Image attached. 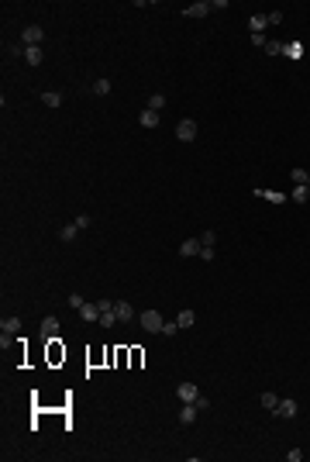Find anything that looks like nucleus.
I'll use <instances>...</instances> for the list:
<instances>
[{"label":"nucleus","instance_id":"nucleus-29","mask_svg":"<svg viewBox=\"0 0 310 462\" xmlns=\"http://www.w3.org/2000/svg\"><path fill=\"white\" fill-rule=\"evenodd\" d=\"M176 331H179V324H176V321H172V324H169V321H166V324H162V335H169V338H172V335H176Z\"/></svg>","mask_w":310,"mask_h":462},{"label":"nucleus","instance_id":"nucleus-4","mask_svg":"<svg viewBox=\"0 0 310 462\" xmlns=\"http://www.w3.org/2000/svg\"><path fill=\"white\" fill-rule=\"evenodd\" d=\"M273 414H276V417H296V414H300V404H296L293 397H283V400L276 404Z\"/></svg>","mask_w":310,"mask_h":462},{"label":"nucleus","instance_id":"nucleus-20","mask_svg":"<svg viewBox=\"0 0 310 462\" xmlns=\"http://www.w3.org/2000/svg\"><path fill=\"white\" fill-rule=\"evenodd\" d=\"M24 59H28V66H42V49H38V45H34V49H28V52H24Z\"/></svg>","mask_w":310,"mask_h":462},{"label":"nucleus","instance_id":"nucleus-26","mask_svg":"<svg viewBox=\"0 0 310 462\" xmlns=\"http://www.w3.org/2000/svg\"><path fill=\"white\" fill-rule=\"evenodd\" d=\"M83 303H86V300H83V293H69V307H72V311H80Z\"/></svg>","mask_w":310,"mask_h":462},{"label":"nucleus","instance_id":"nucleus-10","mask_svg":"<svg viewBox=\"0 0 310 462\" xmlns=\"http://www.w3.org/2000/svg\"><path fill=\"white\" fill-rule=\"evenodd\" d=\"M197 414H200L197 404H183V410H179V425H193V421H197Z\"/></svg>","mask_w":310,"mask_h":462},{"label":"nucleus","instance_id":"nucleus-15","mask_svg":"<svg viewBox=\"0 0 310 462\" xmlns=\"http://www.w3.org/2000/svg\"><path fill=\"white\" fill-rule=\"evenodd\" d=\"M290 179H293L296 186H310V173H307V169H300V166L290 173Z\"/></svg>","mask_w":310,"mask_h":462},{"label":"nucleus","instance_id":"nucleus-16","mask_svg":"<svg viewBox=\"0 0 310 462\" xmlns=\"http://www.w3.org/2000/svg\"><path fill=\"white\" fill-rule=\"evenodd\" d=\"M193 321H197V314H193L189 307H186V311H179V318H176V324H179V328H193Z\"/></svg>","mask_w":310,"mask_h":462},{"label":"nucleus","instance_id":"nucleus-21","mask_svg":"<svg viewBox=\"0 0 310 462\" xmlns=\"http://www.w3.org/2000/svg\"><path fill=\"white\" fill-rule=\"evenodd\" d=\"M293 200H296V204H307V200H310V186H296V190H293Z\"/></svg>","mask_w":310,"mask_h":462},{"label":"nucleus","instance_id":"nucleus-6","mask_svg":"<svg viewBox=\"0 0 310 462\" xmlns=\"http://www.w3.org/2000/svg\"><path fill=\"white\" fill-rule=\"evenodd\" d=\"M38 338H42V341L59 338V318H45V321H42V328H38Z\"/></svg>","mask_w":310,"mask_h":462},{"label":"nucleus","instance_id":"nucleus-17","mask_svg":"<svg viewBox=\"0 0 310 462\" xmlns=\"http://www.w3.org/2000/svg\"><path fill=\"white\" fill-rule=\"evenodd\" d=\"M76 235H80V228H76V221H72V224H62V231H59V238H62V242H72Z\"/></svg>","mask_w":310,"mask_h":462},{"label":"nucleus","instance_id":"nucleus-24","mask_svg":"<svg viewBox=\"0 0 310 462\" xmlns=\"http://www.w3.org/2000/svg\"><path fill=\"white\" fill-rule=\"evenodd\" d=\"M265 52L269 55H283L286 49H283V42H265Z\"/></svg>","mask_w":310,"mask_h":462},{"label":"nucleus","instance_id":"nucleus-28","mask_svg":"<svg viewBox=\"0 0 310 462\" xmlns=\"http://www.w3.org/2000/svg\"><path fill=\"white\" fill-rule=\"evenodd\" d=\"M217 242V231H200V245H214Z\"/></svg>","mask_w":310,"mask_h":462},{"label":"nucleus","instance_id":"nucleus-13","mask_svg":"<svg viewBox=\"0 0 310 462\" xmlns=\"http://www.w3.org/2000/svg\"><path fill=\"white\" fill-rule=\"evenodd\" d=\"M265 28H269V14H255V18L248 21V31H252V35H262Z\"/></svg>","mask_w":310,"mask_h":462},{"label":"nucleus","instance_id":"nucleus-25","mask_svg":"<svg viewBox=\"0 0 310 462\" xmlns=\"http://www.w3.org/2000/svg\"><path fill=\"white\" fill-rule=\"evenodd\" d=\"M100 324H103V328H114V324H118V314H114V311L100 314Z\"/></svg>","mask_w":310,"mask_h":462},{"label":"nucleus","instance_id":"nucleus-14","mask_svg":"<svg viewBox=\"0 0 310 462\" xmlns=\"http://www.w3.org/2000/svg\"><path fill=\"white\" fill-rule=\"evenodd\" d=\"M0 331H4V335H17L21 331V318H4V321H0Z\"/></svg>","mask_w":310,"mask_h":462},{"label":"nucleus","instance_id":"nucleus-19","mask_svg":"<svg viewBox=\"0 0 310 462\" xmlns=\"http://www.w3.org/2000/svg\"><path fill=\"white\" fill-rule=\"evenodd\" d=\"M276 404H279V393H273V390L262 393V407H265V410H276Z\"/></svg>","mask_w":310,"mask_h":462},{"label":"nucleus","instance_id":"nucleus-12","mask_svg":"<svg viewBox=\"0 0 310 462\" xmlns=\"http://www.w3.org/2000/svg\"><path fill=\"white\" fill-rule=\"evenodd\" d=\"M210 11H214V7H210V4H204V0H200V4H189V7H186L183 14H186V18H207Z\"/></svg>","mask_w":310,"mask_h":462},{"label":"nucleus","instance_id":"nucleus-7","mask_svg":"<svg viewBox=\"0 0 310 462\" xmlns=\"http://www.w3.org/2000/svg\"><path fill=\"white\" fill-rule=\"evenodd\" d=\"M200 249H204L200 238H186V242L179 245V255H183V259H193V255H200Z\"/></svg>","mask_w":310,"mask_h":462},{"label":"nucleus","instance_id":"nucleus-2","mask_svg":"<svg viewBox=\"0 0 310 462\" xmlns=\"http://www.w3.org/2000/svg\"><path fill=\"white\" fill-rule=\"evenodd\" d=\"M162 324H166V321H162V314H159V311H145V314H141V328H145V331H152V335H155V331L162 335Z\"/></svg>","mask_w":310,"mask_h":462},{"label":"nucleus","instance_id":"nucleus-9","mask_svg":"<svg viewBox=\"0 0 310 462\" xmlns=\"http://www.w3.org/2000/svg\"><path fill=\"white\" fill-rule=\"evenodd\" d=\"M138 121H141V128H159V121H162V118H159V110H152V107H145Z\"/></svg>","mask_w":310,"mask_h":462},{"label":"nucleus","instance_id":"nucleus-22","mask_svg":"<svg viewBox=\"0 0 310 462\" xmlns=\"http://www.w3.org/2000/svg\"><path fill=\"white\" fill-rule=\"evenodd\" d=\"M93 93H97V97H107V93H110V80H97V83H93Z\"/></svg>","mask_w":310,"mask_h":462},{"label":"nucleus","instance_id":"nucleus-34","mask_svg":"<svg viewBox=\"0 0 310 462\" xmlns=\"http://www.w3.org/2000/svg\"><path fill=\"white\" fill-rule=\"evenodd\" d=\"M269 24H283V11H273V14H269Z\"/></svg>","mask_w":310,"mask_h":462},{"label":"nucleus","instance_id":"nucleus-8","mask_svg":"<svg viewBox=\"0 0 310 462\" xmlns=\"http://www.w3.org/2000/svg\"><path fill=\"white\" fill-rule=\"evenodd\" d=\"M114 314H118V321L124 324V321H131V318H135V307H131L128 300H118V303H114Z\"/></svg>","mask_w":310,"mask_h":462},{"label":"nucleus","instance_id":"nucleus-11","mask_svg":"<svg viewBox=\"0 0 310 462\" xmlns=\"http://www.w3.org/2000/svg\"><path fill=\"white\" fill-rule=\"evenodd\" d=\"M80 318H83V321H100V303H97V300H93V303H83V307H80Z\"/></svg>","mask_w":310,"mask_h":462},{"label":"nucleus","instance_id":"nucleus-31","mask_svg":"<svg viewBox=\"0 0 310 462\" xmlns=\"http://www.w3.org/2000/svg\"><path fill=\"white\" fill-rule=\"evenodd\" d=\"M97 303H100V314H107V311H114V300H107V297H103V300H97Z\"/></svg>","mask_w":310,"mask_h":462},{"label":"nucleus","instance_id":"nucleus-3","mask_svg":"<svg viewBox=\"0 0 310 462\" xmlns=\"http://www.w3.org/2000/svg\"><path fill=\"white\" fill-rule=\"evenodd\" d=\"M176 138H179V142H193V138H197V121H193V118H183V121L176 124Z\"/></svg>","mask_w":310,"mask_h":462},{"label":"nucleus","instance_id":"nucleus-18","mask_svg":"<svg viewBox=\"0 0 310 462\" xmlns=\"http://www.w3.org/2000/svg\"><path fill=\"white\" fill-rule=\"evenodd\" d=\"M42 100H45V107H62V93H55V90H45Z\"/></svg>","mask_w":310,"mask_h":462},{"label":"nucleus","instance_id":"nucleus-30","mask_svg":"<svg viewBox=\"0 0 310 462\" xmlns=\"http://www.w3.org/2000/svg\"><path fill=\"white\" fill-rule=\"evenodd\" d=\"M265 42H269L265 35H252V45H255V49H265Z\"/></svg>","mask_w":310,"mask_h":462},{"label":"nucleus","instance_id":"nucleus-32","mask_svg":"<svg viewBox=\"0 0 310 462\" xmlns=\"http://www.w3.org/2000/svg\"><path fill=\"white\" fill-rule=\"evenodd\" d=\"M76 228H80V231L90 228V214H80V217H76Z\"/></svg>","mask_w":310,"mask_h":462},{"label":"nucleus","instance_id":"nucleus-23","mask_svg":"<svg viewBox=\"0 0 310 462\" xmlns=\"http://www.w3.org/2000/svg\"><path fill=\"white\" fill-rule=\"evenodd\" d=\"M148 107H152V110H162V107H166V97H162V93H152V97H148Z\"/></svg>","mask_w":310,"mask_h":462},{"label":"nucleus","instance_id":"nucleus-5","mask_svg":"<svg viewBox=\"0 0 310 462\" xmlns=\"http://www.w3.org/2000/svg\"><path fill=\"white\" fill-rule=\"evenodd\" d=\"M176 397H179L183 404H197L200 390H197V383H179V387H176Z\"/></svg>","mask_w":310,"mask_h":462},{"label":"nucleus","instance_id":"nucleus-33","mask_svg":"<svg viewBox=\"0 0 310 462\" xmlns=\"http://www.w3.org/2000/svg\"><path fill=\"white\" fill-rule=\"evenodd\" d=\"M286 459H290V462H300V459H303V452H300V448H290V452H286Z\"/></svg>","mask_w":310,"mask_h":462},{"label":"nucleus","instance_id":"nucleus-1","mask_svg":"<svg viewBox=\"0 0 310 462\" xmlns=\"http://www.w3.org/2000/svg\"><path fill=\"white\" fill-rule=\"evenodd\" d=\"M42 38H45V31H42V24H28V28L21 31V42H24L28 49H34V45H42Z\"/></svg>","mask_w":310,"mask_h":462},{"label":"nucleus","instance_id":"nucleus-27","mask_svg":"<svg viewBox=\"0 0 310 462\" xmlns=\"http://www.w3.org/2000/svg\"><path fill=\"white\" fill-rule=\"evenodd\" d=\"M200 259H204V262H214V259H217L214 245H204V249H200Z\"/></svg>","mask_w":310,"mask_h":462}]
</instances>
